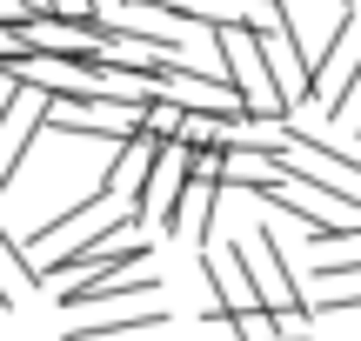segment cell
I'll use <instances>...</instances> for the list:
<instances>
[{"label": "cell", "mask_w": 361, "mask_h": 341, "mask_svg": "<svg viewBox=\"0 0 361 341\" xmlns=\"http://www.w3.org/2000/svg\"><path fill=\"white\" fill-rule=\"evenodd\" d=\"M255 27L261 20H214V27H207V40L221 47L228 87L241 94V114L247 120H281L288 101L274 94V74H268V61H261V47H255Z\"/></svg>", "instance_id": "1"}, {"label": "cell", "mask_w": 361, "mask_h": 341, "mask_svg": "<svg viewBox=\"0 0 361 341\" xmlns=\"http://www.w3.org/2000/svg\"><path fill=\"white\" fill-rule=\"evenodd\" d=\"M255 47H261V61H268L274 94L288 101V114H295V107H308V47H301L295 13H288V7H274L268 20L255 27Z\"/></svg>", "instance_id": "2"}, {"label": "cell", "mask_w": 361, "mask_h": 341, "mask_svg": "<svg viewBox=\"0 0 361 341\" xmlns=\"http://www.w3.org/2000/svg\"><path fill=\"white\" fill-rule=\"evenodd\" d=\"M161 275H134V268H107V275L87 281H61L54 288V308H101V302H154Z\"/></svg>", "instance_id": "3"}, {"label": "cell", "mask_w": 361, "mask_h": 341, "mask_svg": "<svg viewBox=\"0 0 361 341\" xmlns=\"http://www.w3.org/2000/svg\"><path fill=\"white\" fill-rule=\"evenodd\" d=\"M27 47L34 54H61V61H94V47H101V13H87V20H61V13H34V20H20Z\"/></svg>", "instance_id": "4"}, {"label": "cell", "mask_w": 361, "mask_h": 341, "mask_svg": "<svg viewBox=\"0 0 361 341\" xmlns=\"http://www.w3.org/2000/svg\"><path fill=\"white\" fill-rule=\"evenodd\" d=\"M107 315H80L67 341H107V335H128V328H168V308H134V302H101Z\"/></svg>", "instance_id": "5"}, {"label": "cell", "mask_w": 361, "mask_h": 341, "mask_svg": "<svg viewBox=\"0 0 361 341\" xmlns=\"http://www.w3.org/2000/svg\"><path fill=\"white\" fill-rule=\"evenodd\" d=\"M0 288H7L13 302H20V294H34V288H40V268H34V254H27L20 241L7 235V228H0Z\"/></svg>", "instance_id": "6"}, {"label": "cell", "mask_w": 361, "mask_h": 341, "mask_svg": "<svg viewBox=\"0 0 361 341\" xmlns=\"http://www.w3.org/2000/svg\"><path fill=\"white\" fill-rule=\"evenodd\" d=\"M308 275L314 281H322V288H335V281H361V254H348V261H341V254H314V261H308Z\"/></svg>", "instance_id": "7"}, {"label": "cell", "mask_w": 361, "mask_h": 341, "mask_svg": "<svg viewBox=\"0 0 361 341\" xmlns=\"http://www.w3.org/2000/svg\"><path fill=\"white\" fill-rule=\"evenodd\" d=\"M361 308V288H348V294H322V302H314V315H355Z\"/></svg>", "instance_id": "8"}, {"label": "cell", "mask_w": 361, "mask_h": 341, "mask_svg": "<svg viewBox=\"0 0 361 341\" xmlns=\"http://www.w3.org/2000/svg\"><path fill=\"white\" fill-rule=\"evenodd\" d=\"M47 13H61V20H87L94 0H47Z\"/></svg>", "instance_id": "9"}, {"label": "cell", "mask_w": 361, "mask_h": 341, "mask_svg": "<svg viewBox=\"0 0 361 341\" xmlns=\"http://www.w3.org/2000/svg\"><path fill=\"white\" fill-rule=\"evenodd\" d=\"M234 7H241V13H255V20H268V13H274V7H288V0H234Z\"/></svg>", "instance_id": "10"}, {"label": "cell", "mask_w": 361, "mask_h": 341, "mask_svg": "<svg viewBox=\"0 0 361 341\" xmlns=\"http://www.w3.org/2000/svg\"><path fill=\"white\" fill-rule=\"evenodd\" d=\"M0 315H13V294H7V288H0Z\"/></svg>", "instance_id": "11"}, {"label": "cell", "mask_w": 361, "mask_h": 341, "mask_svg": "<svg viewBox=\"0 0 361 341\" xmlns=\"http://www.w3.org/2000/svg\"><path fill=\"white\" fill-rule=\"evenodd\" d=\"M335 7H355V0H335Z\"/></svg>", "instance_id": "12"}]
</instances>
